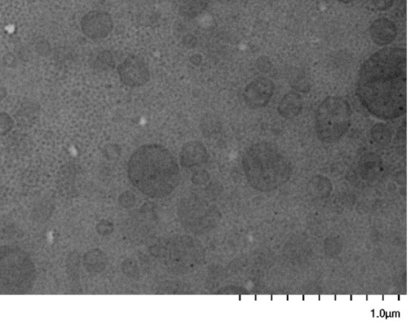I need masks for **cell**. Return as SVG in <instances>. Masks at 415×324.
I'll return each instance as SVG.
<instances>
[{
    "label": "cell",
    "instance_id": "obj_10",
    "mask_svg": "<svg viewBox=\"0 0 415 324\" xmlns=\"http://www.w3.org/2000/svg\"><path fill=\"white\" fill-rule=\"evenodd\" d=\"M370 34L377 45L381 46L390 45L397 38L396 25L390 19H377L370 25Z\"/></svg>",
    "mask_w": 415,
    "mask_h": 324
},
{
    "label": "cell",
    "instance_id": "obj_26",
    "mask_svg": "<svg viewBox=\"0 0 415 324\" xmlns=\"http://www.w3.org/2000/svg\"><path fill=\"white\" fill-rule=\"evenodd\" d=\"M184 44L187 46L192 47L196 44V38L192 35H188V36L184 38Z\"/></svg>",
    "mask_w": 415,
    "mask_h": 324
},
{
    "label": "cell",
    "instance_id": "obj_11",
    "mask_svg": "<svg viewBox=\"0 0 415 324\" xmlns=\"http://www.w3.org/2000/svg\"><path fill=\"white\" fill-rule=\"evenodd\" d=\"M209 155L204 144L199 141L185 144L180 152V162L184 167L192 168L206 163Z\"/></svg>",
    "mask_w": 415,
    "mask_h": 324
},
{
    "label": "cell",
    "instance_id": "obj_6",
    "mask_svg": "<svg viewBox=\"0 0 415 324\" xmlns=\"http://www.w3.org/2000/svg\"><path fill=\"white\" fill-rule=\"evenodd\" d=\"M180 224L190 233L204 234L213 230L219 221L217 208L198 197L180 200L177 209Z\"/></svg>",
    "mask_w": 415,
    "mask_h": 324
},
{
    "label": "cell",
    "instance_id": "obj_2",
    "mask_svg": "<svg viewBox=\"0 0 415 324\" xmlns=\"http://www.w3.org/2000/svg\"><path fill=\"white\" fill-rule=\"evenodd\" d=\"M127 176L136 189L153 199L168 196L180 181L177 161L167 148L155 144L134 152L127 164Z\"/></svg>",
    "mask_w": 415,
    "mask_h": 324
},
{
    "label": "cell",
    "instance_id": "obj_29",
    "mask_svg": "<svg viewBox=\"0 0 415 324\" xmlns=\"http://www.w3.org/2000/svg\"><path fill=\"white\" fill-rule=\"evenodd\" d=\"M338 1L342 3H350L356 1V0H338Z\"/></svg>",
    "mask_w": 415,
    "mask_h": 324
},
{
    "label": "cell",
    "instance_id": "obj_7",
    "mask_svg": "<svg viewBox=\"0 0 415 324\" xmlns=\"http://www.w3.org/2000/svg\"><path fill=\"white\" fill-rule=\"evenodd\" d=\"M117 72L123 85L138 87L147 84L150 79L147 63L141 57L130 55L118 66Z\"/></svg>",
    "mask_w": 415,
    "mask_h": 324
},
{
    "label": "cell",
    "instance_id": "obj_28",
    "mask_svg": "<svg viewBox=\"0 0 415 324\" xmlns=\"http://www.w3.org/2000/svg\"><path fill=\"white\" fill-rule=\"evenodd\" d=\"M198 55H193L192 58V63L193 64L199 65L201 63L202 59H198Z\"/></svg>",
    "mask_w": 415,
    "mask_h": 324
},
{
    "label": "cell",
    "instance_id": "obj_19",
    "mask_svg": "<svg viewBox=\"0 0 415 324\" xmlns=\"http://www.w3.org/2000/svg\"><path fill=\"white\" fill-rule=\"evenodd\" d=\"M96 230L100 235H110L114 231V225L109 221L103 220L97 225Z\"/></svg>",
    "mask_w": 415,
    "mask_h": 324
},
{
    "label": "cell",
    "instance_id": "obj_12",
    "mask_svg": "<svg viewBox=\"0 0 415 324\" xmlns=\"http://www.w3.org/2000/svg\"><path fill=\"white\" fill-rule=\"evenodd\" d=\"M303 109V100L300 95L290 92L284 96L278 105V113L286 120H292L300 115Z\"/></svg>",
    "mask_w": 415,
    "mask_h": 324
},
{
    "label": "cell",
    "instance_id": "obj_25",
    "mask_svg": "<svg viewBox=\"0 0 415 324\" xmlns=\"http://www.w3.org/2000/svg\"><path fill=\"white\" fill-rule=\"evenodd\" d=\"M119 155V148L114 146H110L105 148V157L110 159H114Z\"/></svg>",
    "mask_w": 415,
    "mask_h": 324
},
{
    "label": "cell",
    "instance_id": "obj_27",
    "mask_svg": "<svg viewBox=\"0 0 415 324\" xmlns=\"http://www.w3.org/2000/svg\"><path fill=\"white\" fill-rule=\"evenodd\" d=\"M7 96H8V91L6 90V87L0 86V103H1L2 100L5 99L7 98Z\"/></svg>",
    "mask_w": 415,
    "mask_h": 324
},
{
    "label": "cell",
    "instance_id": "obj_9",
    "mask_svg": "<svg viewBox=\"0 0 415 324\" xmlns=\"http://www.w3.org/2000/svg\"><path fill=\"white\" fill-rule=\"evenodd\" d=\"M275 93V84L266 77H260L247 85L244 98L247 106L260 109L266 106Z\"/></svg>",
    "mask_w": 415,
    "mask_h": 324
},
{
    "label": "cell",
    "instance_id": "obj_3",
    "mask_svg": "<svg viewBox=\"0 0 415 324\" xmlns=\"http://www.w3.org/2000/svg\"><path fill=\"white\" fill-rule=\"evenodd\" d=\"M36 281V268L24 249L0 247V295H25Z\"/></svg>",
    "mask_w": 415,
    "mask_h": 324
},
{
    "label": "cell",
    "instance_id": "obj_20",
    "mask_svg": "<svg viewBox=\"0 0 415 324\" xmlns=\"http://www.w3.org/2000/svg\"><path fill=\"white\" fill-rule=\"evenodd\" d=\"M119 204L122 206L123 208H129L131 206H134L135 204V196L130 191H126L125 193L122 194L119 196Z\"/></svg>",
    "mask_w": 415,
    "mask_h": 324
},
{
    "label": "cell",
    "instance_id": "obj_8",
    "mask_svg": "<svg viewBox=\"0 0 415 324\" xmlns=\"http://www.w3.org/2000/svg\"><path fill=\"white\" fill-rule=\"evenodd\" d=\"M114 28V21L109 13L91 11L81 21V31L92 40H99L109 36Z\"/></svg>",
    "mask_w": 415,
    "mask_h": 324
},
{
    "label": "cell",
    "instance_id": "obj_15",
    "mask_svg": "<svg viewBox=\"0 0 415 324\" xmlns=\"http://www.w3.org/2000/svg\"><path fill=\"white\" fill-rule=\"evenodd\" d=\"M114 63L112 54L110 51H104L95 56L91 64L97 70H108L114 67Z\"/></svg>",
    "mask_w": 415,
    "mask_h": 324
},
{
    "label": "cell",
    "instance_id": "obj_23",
    "mask_svg": "<svg viewBox=\"0 0 415 324\" xmlns=\"http://www.w3.org/2000/svg\"><path fill=\"white\" fill-rule=\"evenodd\" d=\"M209 174L205 172H198L194 174L192 178L193 183L197 184V185H201V184L205 183L209 180Z\"/></svg>",
    "mask_w": 415,
    "mask_h": 324
},
{
    "label": "cell",
    "instance_id": "obj_18",
    "mask_svg": "<svg viewBox=\"0 0 415 324\" xmlns=\"http://www.w3.org/2000/svg\"><path fill=\"white\" fill-rule=\"evenodd\" d=\"M14 128V120L5 112H0V135H5Z\"/></svg>",
    "mask_w": 415,
    "mask_h": 324
},
{
    "label": "cell",
    "instance_id": "obj_4",
    "mask_svg": "<svg viewBox=\"0 0 415 324\" xmlns=\"http://www.w3.org/2000/svg\"><path fill=\"white\" fill-rule=\"evenodd\" d=\"M150 253L174 274H186L204 264L205 251L199 241L190 236H174L150 248Z\"/></svg>",
    "mask_w": 415,
    "mask_h": 324
},
{
    "label": "cell",
    "instance_id": "obj_1",
    "mask_svg": "<svg viewBox=\"0 0 415 324\" xmlns=\"http://www.w3.org/2000/svg\"><path fill=\"white\" fill-rule=\"evenodd\" d=\"M406 50L386 47L362 65L356 94L360 103L381 120H394L406 111Z\"/></svg>",
    "mask_w": 415,
    "mask_h": 324
},
{
    "label": "cell",
    "instance_id": "obj_22",
    "mask_svg": "<svg viewBox=\"0 0 415 324\" xmlns=\"http://www.w3.org/2000/svg\"><path fill=\"white\" fill-rule=\"evenodd\" d=\"M373 3L379 11H386L392 6L394 0H373Z\"/></svg>",
    "mask_w": 415,
    "mask_h": 324
},
{
    "label": "cell",
    "instance_id": "obj_5",
    "mask_svg": "<svg viewBox=\"0 0 415 324\" xmlns=\"http://www.w3.org/2000/svg\"><path fill=\"white\" fill-rule=\"evenodd\" d=\"M351 120V107L347 100L337 96H330L316 109L317 134L324 141H334L346 133Z\"/></svg>",
    "mask_w": 415,
    "mask_h": 324
},
{
    "label": "cell",
    "instance_id": "obj_24",
    "mask_svg": "<svg viewBox=\"0 0 415 324\" xmlns=\"http://www.w3.org/2000/svg\"><path fill=\"white\" fill-rule=\"evenodd\" d=\"M3 62L7 68H15L17 64L16 57L12 53H8L3 57Z\"/></svg>",
    "mask_w": 415,
    "mask_h": 324
},
{
    "label": "cell",
    "instance_id": "obj_14",
    "mask_svg": "<svg viewBox=\"0 0 415 324\" xmlns=\"http://www.w3.org/2000/svg\"><path fill=\"white\" fill-rule=\"evenodd\" d=\"M180 14L194 18L206 10L209 0H178Z\"/></svg>",
    "mask_w": 415,
    "mask_h": 324
},
{
    "label": "cell",
    "instance_id": "obj_16",
    "mask_svg": "<svg viewBox=\"0 0 415 324\" xmlns=\"http://www.w3.org/2000/svg\"><path fill=\"white\" fill-rule=\"evenodd\" d=\"M372 134L373 137L379 142H385L388 141V139L391 137V133L390 129L386 124L379 122V124L375 125L372 129Z\"/></svg>",
    "mask_w": 415,
    "mask_h": 324
},
{
    "label": "cell",
    "instance_id": "obj_17",
    "mask_svg": "<svg viewBox=\"0 0 415 324\" xmlns=\"http://www.w3.org/2000/svg\"><path fill=\"white\" fill-rule=\"evenodd\" d=\"M201 129L204 135H214L218 131V121L214 119V116L208 115L203 118Z\"/></svg>",
    "mask_w": 415,
    "mask_h": 324
},
{
    "label": "cell",
    "instance_id": "obj_21",
    "mask_svg": "<svg viewBox=\"0 0 415 324\" xmlns=\"http://www.w3.org/2000/svg\"><path fill=\"white\" fill-rule=\"evenodd\" d=\"M35 49L38 52V55H41L42 56H47L51 53V46L50 43L46 40H40L36 43V46H35Z\"/></svg>",
    "mask_w": 415,
    "mask_h": 324
},
{
    "label": "cell",
    "instance_id": "obj_13",
    "mask_svg": "<svg viewBox=\"0 0 415 324\" xmlns=\"http://www.w3.org/2000/svg\"><path fill=\"white\" fill-rule=\"evenodd\" d=\"M108 265V256L99 249H91L84 256V265L90 273H100Z\"/></svg>",
    "mask_w": 415,
    "mask_h": 324
}]
</instances>
